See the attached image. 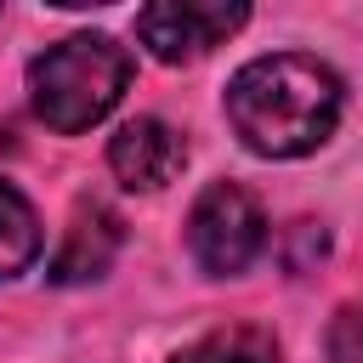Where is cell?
<instances>
[{"instance_id": "cell-3", "label": "cell", "mask_w": 363, "mask_h": 363, "mask_svg": "<svg viewBox=\"0 0 363 363\" xmlns=\"http://www.w3.org/2000/svg\"><path fill=\"white\" fill-rule=\"evenodd\" d=\"M261 238H267V221H261V210L244 187L216 182V187L199 193V204L187 216V244H193L204 272H216V278L244 272L261 255Z\"/></svg>"}, {"instance_id": "cell-6", "label": "cell", "mask_w": 363, "mask_h": 363, "mask_svg": "<svg viewBox=\"0 0 363 363\" xmlns=\"http://www.w3.org/2000/svg\"><path fill=\"white\" fill-rule=\"evenodd\" d=\"M119 244H125L119 210H108L102 199H85V204L74 210V221H68V238H62V250H57V261H51V278H57V284L102 278V272L113 267Z\"/></svg>"}, {"instance_id": "cell-5", "label": "cell", "mask_w": 363, "mask_h": 363, "mask_svg": "<svg viewBox=\"0 0 363 363\" xmlns=\"http://www.w3.org/2000/svg\"><path fill=\"white\" fill-rule=\"evenodd\" d=\"M182 159H187L182 136H176L164 119H153V113L119 125L113 142H108V164H113V176H119L125 187H142V193L164 187V182L182 170Z\"/></svg>"}, {"instance_id": "cell-9", "label": "cell", "mask_w": 363, "mask_h": 363, "mask_svg": "<svg viewBox=\"0 0 363 363\" xmlns=\"http://www.w3.org/2000/svg\"><path fill=\"white\" fill-rule=\"evenodd\" d=\"M329 357L335 363H363V306H340L329 323Z\"/></svg>"}, {"instance_id": "cell-8", "label": "cell", "mask_w": 363, "mask_h": 363, "mask_svg": "<svg viewBox=\"0 0 363 363\" xmlns=\"http://www.w3.org/2000/svg\"><path fill=\"white\" fill-rule=\"evenodd\" d=\"M176 363H278V346L267 329L255 323H233V329H216L204 340H193Z\"/></svg>"}, {"instance_id": "cell-4", "label": "cell", "mask_w": 363, "mask_h": 363, "mask_svg": "<svg viewBox=\"0 0 363 363\" xmlns=\"http://www.w3.org/2000/svg\"><path fill=\"white\" fill-rule=\"evenodd\" d=\"M250 6L227 0H159L136 11V34L159 62H193L210 45H221L233 28H244Z\"/></svg>"}, {"instance_id": "cell-2", "label": "cell", "mask_w": 363, "mask_h": 363, "mask_svg": "<svg viewBox=\"0 0 363 363\" xmlns=\"http://www.w3.org/2000/svg\"><path fill=\"white\" fill-rule=\"evenodd\" d=\"M130 85V57L125 45H113L108 34H68L57 45H45L34 62H28V96H34V113L74 136V130H91Z\"/></svg>"}, {"instance_id": "cell-1", "label": "cell", "mask_w": 363, "mask_h": 363, "mask_svg": "<svg viewBox=\"0 0 363 363\" xmlns=\"http://www.w3.org/2000/svg\"><path fill=\"white\" fill-rule=\"evenodd\" d=\"M227 119L261 159L312 153L340 119V79L301 51L255 57L227 85Z\"/></svg>"}, {"instance_id": "cell-7", "label": "cell", "mask_w": 363, "mask_h": 363, "mask_svg": "<svg viewBox=\"0 0 363 363\" xmlns=\"http://www.w3.org/2000/svg\"><path fill=\"white\" fill-rule=\"evenodd\" d=\"M40 255V221H34V204L0 182V278H17L28 261Z\"/></svg>"}]
</instances>
